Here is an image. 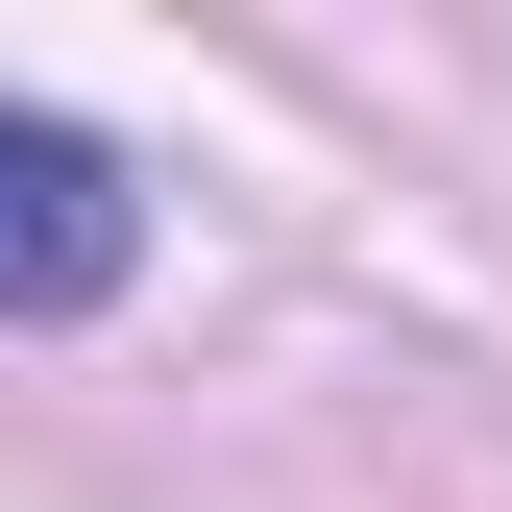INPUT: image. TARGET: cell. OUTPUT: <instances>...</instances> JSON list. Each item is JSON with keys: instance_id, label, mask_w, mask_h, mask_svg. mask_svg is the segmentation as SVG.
I'll use <instances>...</instances> for the list:
<instances>
[{"instance_id": "6da1fadb", "label": "cell", "mask_w": 512, "mask_h": 512, "mask_svg": "<svg viewBox=\"0 0 512 512\" xmlns=\"http://www.w3.org/2000/svg\"><path fill=\"white\" fill-rule=\"evenodd\" d=\"M122 269H147V196H122V147L98 122H49V98H0V317H98Z\"/></svg>"}]
</instances>
